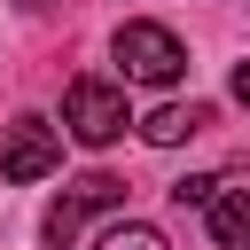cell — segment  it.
<instances>
[{
  "instance_id": "obj_8",
  "label": "cell",
  "mask_w": 250,
  "mask_h": 250,
  "mask_svg": "<svg viewBox=\"0 0 250 250\" xmlns=\"http://www.w3.org/2000/svg\"><path fill=\"white\" fill-rule=\"evenodd\" d=\"M172 203H180V211H211V203H219V180H211V172H188V180H172Z\"/></svg>"
},
{
  "instance_id": "obj_2",
  "label": "cell",
  "mask_w": 250,
  "mask_h": 250,
  "mask_svg": "<svg viewBox=\"0 0 250 250\" xmlns=\"http://www.w3.org/2000/svg\"><path fill=\"white\" fill-rule=\"evenodd\" d=\"M62 125H70V141H86V148H109L133 117H125V86H109V78H78L70 94H62Z\"/></svg>"
},
{
  "instance_id": "obj_1",
  "label": "cell",
  "mask_w": 250,
  "mask_h": 250,
  "mask_svg": "<svg viewBox=\"0 0 250 250\" xmlns=\"http://www.w3.org/2000/svg\"><path fill=\"white\" fill-rule=\"evenodd\" d=\"M117 62H125V78H141V86H172V78L188 70V47H180L172 23H117Z\"/></svg>"
},
{
  "instance_id": "obj_3",
  "label": "cell",
  "mask_w": 250,
  "mask_h": 250,
  "mask_svg": "<svg viewBox=\"0 0 250 250\" xmlns=\"http://www.w3.org/2000/svg\"><path fill=\"white\" fill-rule=\"evenodd\" d=\"M55 164H62V133H55L47 117H16L8 141H0V172H8V180H47Z\"/></svg>"
},
{
  "instance_id": "obj_7",
  "label": "cell",
  "mask_w": 250,
  "mask_h": 250,
  "mask_svg": "<svg viewBox=\"0 0 250 250\" xmlns=\"http://www.w3.org/2000/svg\"><path fill=\"white\" fill-rule=\"evenodd\" d=\"M94 250H164V234L156 227H141V219H117V227H102V242Z\"/></svg>"
},
{
  "instance_id": "obj_6",
  "label": "cell",
  "mask_w": 250,
  "mask_h": 250,
  "mask_svg": "<svg viewBox=\"0 0 250 250\" xmlns=\"http://www.w3.org/2000/svg\"><path fill=\"white\" fill-rule=\"evenodd\" d=\"M211 242L219 250H250V195H219L211 203Z\"/></svg>"
},
{
  "instance_id": "obj_4",
  "label": "cell",
  "mask_w": 250,
  "mask_h": 250,
  "mask_svg": "<svg viewBox=\"0 0 250 250\" xmlns=\"http://www.w3.org/2000/svg\"><path fill=\"white\" fill-rule=\"evenodd\" d=\"M117 203H125V188H117L109 172H78V180H70V195L47 211V242L62 250V242L78 234V219H86V211H117Z\"/></svg>"
},
{
  "instance_id": "obj_9",
  "label": "cell",
  "mask_w": 250,
  "mask_h": 250,
  "mask_svg": "<svg viewBox=\"0 0 250 250\" xmlns=\"http://www.w3.org/2000/svg\"><path fill=\"white\" fill-rule=\"evenodd\" d=\"M227 86H234V102L250 109V62H234V78H227Z\"/></svg>"
},
{
  "instance_id": "obj_5",
  "label": "cell",
  "mask_w": 250,
  "mask_h": 250,
  "mask_svg": "<svg viewBox=\"0 0 250 250\" xmlns=\"http://www.w3.org/2000/svg\"><path fill=\"white\" fill-rule=\"evenodd\" d=\"M203 125H211V109H203V102H164V109H148V117H141V141H148V148H180V141H188V133H203Z\"/></svg>"
}]
</instances>
